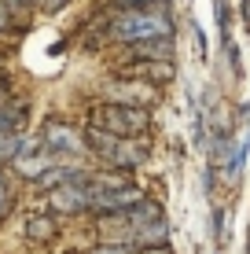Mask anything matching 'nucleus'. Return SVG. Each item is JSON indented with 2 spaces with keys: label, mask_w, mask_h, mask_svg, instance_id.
Returning a JSON list of instances; mask_svg holds the SVG:
<instances>
[{
  "label": "nucleus",
  "mask_w": 250,
  "mask_h": 254,
  "mask_svg": "<svg viewBox=\"0 0 250 254\" xmlns=\"http://www.w3.org/2000/svg\"><path fill=\"white\" fill-rule=\"evenodd\" d=\"M110 41H122V45H144L154 37H173V19L166 11H148V7H129L122 11L107 30Z\"/></svg>",
  "instance_id": "nucleus-1"
},
{
  "label": "nucleus",
  "mask_w": 250,
  "mask_h": 254,
  "mask_svg": "<svg viewBox=\"0 0 250 254\" xmlns=\"http://www.w3.org/2000/svg\"><path fill=\"white\" fill-rule=\"evenodd\" d=\"M89 129H100V133H110V136H125V140H140L151 129V115H148V107H122V103L103 100L89 111Z\"/></svg>",
  "instance_id": "nucleus-2"
},
{
  "label": "nucleus",
  "mask_w": 250,
  "mask_h": 254,
  "mask_svg": "<svg viewBox=\"0 0 250 254\" xmlns=\"http://www.w3.org/2000/svg\"><path fill=\"white\" fill-rule=\"evenodd\" d=\"M85 144L110 170H136V166L148 162V144L144 140H125V136L100 133V129H85Z\"/></svg>",
  "instance_id": "nucleus-3"
},
{
  "label": "nucleus",
  "mask_w": 250,
  "mask_h": 254,
  "mask_svg": "<svg viewBox=\"0 0 250 254\" xmlns=\"http://www.w3.org/2000/svg\"><path fill=\"white\" fill-rule=\"evenodd\" d=\"M41 144L48 147L51 155H55L59 166H66L70 159H77V155L89 151V144H85V133H77L74 126H66V122H48L45 136H41Z\"/></svg>",
  "instance_id": "nucleus-4"
},
{
  "label": "nucleus",
  "mask_w": 250,
  "mask_h": 254,
  "mask_svg": "<svg viewBox=\"0 0 250 254\" xmlns=\"http://www.w3.org/2000/svg\"><path fill=\"white\" fill-rule=\"evenodd\" d=\"M89 199H92V210H103V214H122V210L144 203V188L136 185H118V188H89Z\"/></svg>",
  "instance_id": "nucleus-5"
},
{
  "label": "nucleus",
  "mask_w": 250,
  "mask_h": 254,
  "mask_svg": "<svg viewBox=\"0 0 250 254\" xmlns=\"http://www.w3.org/2000/svg\"><path fill=\"white\" fill-rule=\"evenodd\" d=\"M107 96H110V103H122V107H148V103L154 100V85L122 74L118 81L107 85Z\"/></svg>",
  "instance_id": "nucleus-6"
},
{
  "label": "nucleus",
  "mask_w": 250,
  "mask_h": 254,
  "mask_svg": "<svg viewBox=\"0 0 250 254\" xmlns=\"http://www.w3.org/2000/svg\"><path fill=\"white\" fill-rule=\"evenodd\" d=\"M51 206H55V214H63V217H70V214H81L85 206H92V199H89V188H74V185L51 188Z\"/></svg>",
  "instance_id": "nucleus-7"
},
{
  "label": "nucleus",
  "mask_w": 250,
  "mask_h": 254,
  "mask_svg": "<svg viewBox=\"0 0 250 254\" xmlns=\"http://www.w3.org/2000/svg\"><path fill=\"white\" fill-rule=\"evenodd\" d=\"M173 74H177L173 63H151V59L125 66V77H140V81H148V85H166V81H173Z\"/></svg>",
  "instance_id": "nucleus-8"
},
{
  "label": "nucleus",
  "mask_w": 250,
  "mask_h": 254,
  "mask_svg": "<svg viewBox=\"0 0 250 254\" xmlns=\"http://www.w3.org/2000/svg\"><path fill=\"white\" fill-rule=\"evenodd\" d=\"M22 232H26L30 243H51L55 232H59V225H55V217H48V214H30L26 225H22Z\"/></svg>",
  "instance_id": "nucleus-9"
},
{
  "label": "nucleus",
  "mask_w": 250,
  "mask_h": 254,
  "mask_svg": "<svg viewBox=\"0 0 250 254\" xmlns=\"http://www.w3.org/2000/svg\"><path fill=\"white\" fill-rule=\"evenodd\" d=\"M173 37H154V41H144V45H133V56L140 59H151V63H173Z\"/></svg>",
  "instance_id": "nucleus-10"
},
{
  "label": "nucleus",
  "mask_w": 250,
  "mask_h": 254,
  "mask_svg": "<svg viewBox=\"0 0 250 254\" xmlns=\"http://www.w3.org/2000/svg\"><path fill=\"white\" fill-rule=\"evenodd\" d=\"M22 126H26V107H19V103L0 107V133H22Z\"/></svg>",
  "instance_id": "nucleus-11"
},
{
  "label": "nucleus",
  "mask_w": 250,
  "mask_h": 254,
  "mask_svg": "<svg viewBox=\"0 0 250 254\" xmlns=\"http://www.w3.org/2000/svg\"><path fill=\"white\" fill-rule=\"evenodd\" d=\"M26 136L22 133H0V162H15L26 151Z\"/></svg>",
  "instance_id": "nucleus-12"
},
{
  "label": "nucleus",
  "mask_w": 250,
  "mask_h": 254,
  "mask_svg": "<svg viewBox=\"0 0 250 254\" xmlns=\"http://www.w3.org/2000/svg\"><path fill=\"white\" fill-rule=\"evenodd\" d=\"M89 254H136V243H125V240H110V243H100V247H92Z\"/></svg>",
  "instance_id": "nucleus-13"
},
{
  "label": "nucleus",
  "mask_w": 250,
  "mask_h": 254,
  "mask_svg": "<svg viewBox=\"0 0 250 254\" xmlns=\"http://www.w3.org/2000/svg\"><path fill=\"white\" fill-rule=\"evenodd\" d=\"M7 206H11V188H7V181H4V173H0V217L7 214Z\"/></svg>",
  "instance_id": "nucleus-14"
},
{
  "label": "nucleus",
  "mask_w": 250,
  "mask_h": 254,
  "mask_svg": "<svg viewBox=\"0 0 250 254\" xmlns=\"http://www.w3.org/2000/svg\"><path fill=\"white\" fill-rule=\"evenodd\" d=\"M221 232H225V210H213V236L221 240Z\"/></svg>",
  "instance_id": "nucleus-15"
},
{
  "label": "nucleus",
  "mask_w": 250,
  "mask_h": 254,
  "mask_svg": "<svg viewBox=\"0 0 250 254\" xmlns=\"http://www.w3.org/2000/svg\"><path fill=\"white\" fill-rule=\"evenodd\" d=\"M195 45H199V56H206V33H202V26H195Z\"/></svg>",
  "instance_id": "nucleus-16"
},
{
  "label": "nucleus",
  "mask_w": 250,
  "mask_h": 254,
  "mask_svg": "<svg viewBox=\"0 0 250 254\" xmlns=\"http://www.w3.org/2000/svg\"><path fill=\"white\" fill-rule=\"evenodd\" d=\"M136 254H173L169 247H136Z\"/></svg>",
  "instance_id": "nucleus-17"
},
{
  "label": "nucleus",
  "mask_w": 250,
  "mask_h": 254,
  "mask_svg": "<svg viewBox=\"0 0 250 254\" xmlns=\"http://www.w3.org/2000/svg\"><path fill=\"white\" fill-rule=\"evenodd\" d=\"M129 7H151V4H162V0H125Z\"/></svg>",
  "instance_id": "nucleus-18"
},
{
  "label": "nucleus",
  "mask_w": 250,
  "mask_h": 254,
  "mask_svg": "<svg viewBox=\"0 0 250 254\" xmlns=\"http://www.w3.org/2000/svg\"><path fill=\"white\" fill-rule=\"evenodd\" d=\"M7 26V4H0V30Z\"/></svg>",
  "instance_id": "nucleus-19"
},
{
  "label": "nucleus",
  "mask_w": 250,
  "mask_h": 254,
  "mask_svg": "<svg viewBox=\"0 0 250 254\" xmlns=\"http://www.w3.org/2000/svg\"><path fill=\"white\" fill-rule=\"evenodd\" d=\"M41 4H45V7H48V11H55V7H59V4H63V0H41Z\"/></svg>",
  "instance_id": "nucleus-20"
}]
</instances>
